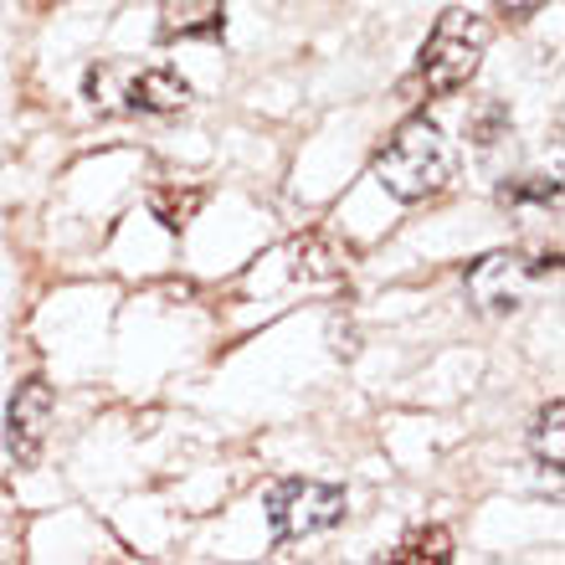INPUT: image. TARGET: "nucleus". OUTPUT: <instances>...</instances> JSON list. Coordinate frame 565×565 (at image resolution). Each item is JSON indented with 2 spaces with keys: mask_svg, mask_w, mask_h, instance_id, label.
Segmentation results:
<instances>
[{
  "mask_svg": "<svg viewBox=\"0 0 565 565\" xmlns=\"http://www.w3.org/2000/svg\"><path fill=\"white\" fill-rule=\"evenodd\" d=\"M371 170H375V180L386 185V195L417 206V201L443 195L447 185L458 180V149H452V139H447L437 124L412 119L375 149Z\"/></svg>",
  "mask_w": 565,
  "mask_h": 565,
  "instance_id": "1",
  "label": "nucleus"
},
{
  "mask_svg": "<svg viewBox=\"0 0 565 565\" xmlns=\"http://www.w3.org/2000/svg\"><path fill=\"white\" fill-rule=\"evenodd\" d=\"M493 42V26L468 6H452V11L437 15L431 36L422 42V83H427L431 98H447V93L468 88L483 67V52Z\"/></svg>",
  "mask_w": 565,
  "mask_h": 565,
  "instance_id": "2",
  "label": "nucleus"
},
{
  "mask_svg": "<svg viewBox=\"0 0 565 565\" xmlns=\"http://www.w3.org/2000/svg\"><path fill=\"white\" fill-rule=\"evenodd\" d=\"M268 520L273 535L288 540H309L319 530H334L344 520V489L319 483V478H282L268 489Z\"/></svg>",
  "mask_w": 565,
  "mask_h": 565,
  "instance_id": "3",
  "label": "nucleus"
},
{
  "mask_svg": "<svg viewBox=\"0 0 565 565\" xmlns=\"http://www.w3.org/2000/svg\"><path fill=\"white\" fill-rule=\"evenodd\" d=\"M530 282H535V268L514 253H489L478 257L473 268H468V294L483 313H514L524 309V298H530Z\"/></svg>",
  "mask_w": 565,
  "mask_h": 565,
  "instance_id": "4",
  "label": "nucleus"
},
{
  "mask_svg": "<svg viewBox=\"0 0 565 565\" xmlns=\"http://www.w3.org/2000/svg\"><path fill=\"white\" fill-rule=\"evenodd\" d=\"M46 427H52V386L36 375L26 386H15L11 406H6V447H11V458L21 468H31V462L42 458Z\"/></svg>",
  "mask_w": 565,
  "mask_h": 565,
  "instance_id": "5",
  "label": "nucleus"
},
{
  "mask_svg": "<svg viewBox=\"0 0 565 565\" xmlns=\"http://www.w3.org/2000/svg\"><path fill=\"white\" fill-rule=\"evenodd\" d=\"M350 263H355V247L334 237L329 226H309V232H298L288 242V273L298 282H334L350 273Z\"/></svg>",
  "mask_w": 565,
  "mask_h": 565,
  "instance_id": "6",
  "label": "nucleus"
},
{
  "mask_svg": "<svg viewBox=\"0 0 565 565\" xmlns=\"http://www.w3.org/2000/svg\"><path fill=\"white\" fill-rule=\"evenodd\" d=\"M119 83H124L119 88L124 108H135V114H180V108L191 104V83L175 67H145V73L124 67Z\"/></svg>",
  "mask_w": 565,
  "mask_h": 565,
  "instance_id": "7",
  "label": "nucleus"
},
{
  "mask_svg": "<svg viewBox=\"0 0 565 565\" xmlns=\"http://www.w3.org/2000/svg\"><path fill=\"white\" fill-rule=\"evenodd\" d=\"M226 31L222 0H170L160 11V42H216Z\"/></svg>",
  "mask_w": 565,
  "mask_h": 565,
  "instance_id": "8",
  "label": "nucleus"
},
{
  "mask_svg": "<svg viewBox=\"0 0 565 565\" xmlns=\"http://www.w3.org/2000/svg\"><path fill=\"white\" fill-rule=\"evenodd\" d=\"M201 206H206V191H201V185H154V191H149V211H154V222H160L164 232H185V226L201 216Z\"/></svg>",
  "mask_w": 565,
  "mask_h": 565,
  "instance_id": "9",
  "label": "nucleus"
},
{
  "mask_svg": "<svg viewBox=\"0 0 565 565\" xmlns=\"http://www.w3.org/2000/svg\"><path fill=\"white\" fill-rule=\"evenodd\" d=\"M396 565H447L452 561V535L443 524H427V530H412V535L391 551Z\"/></svg>",
  "mask_w": 565,
  "mask_h": 565,
  "instance_id": "10",
  "label": "nucleus"
},
{
  "mask_svg": "<svg viewBox=\"0 0 565 565\" xmlns=\"http://www.w3.org/2000/svg\"><path fill=\"white\" fill-rule=\"evenodd\" d=\"M565 402H551L545 412H540V422H535V437H530V447H535V458L540 462H551V468H561L565 462Z\"/></svg>",
  "mask_w": 565,
  "mask_h": 565,
  "instance_id": "11",
  "label": "nucleus"
},
{
  "mask_svg": "<svg viewBox=\"0 0 565 565\" xmlns=\"http://www.w3.org/2000/svg\"><path fill=\"white\" fill-rule=\"evenodd\" d=\"M499 201H504V206H514V201L555 206V201H561V185H555L551 175H520V180H509V185H499Z\"/></svg>",
  "mask_w": 565,
  "mask_h": 565,
  "instance_id": "12",
  "label": "nucleus"
},
{
  "mask_svg": "<svg viewBox=\"0 0 565 565\" xmlns=\"http://www.w3.org/2000/svg\"><path fill=\"white\" fill-rule=\"evenodd\" d=\"M504 129H509V114H504V104H493V98L478 108V114H468V135H473L478 149H489L493 139L504 135Z\"/></svg>",
  "mask_w": 565,
  "mask_h": 565,
  "instance_id": "13",
  "label": "nucleus"
},
{
  "mask_svg": "<svg viewBox=\"0 0 565 565\" xmlns=\"http://www.w3.org/2000/svg\"><path fill=\"white\" fill-rule=\"evenodd\" d=\"M493 6H499L504 15H530V11H540L545 0H493Z\"/></svg>",
  "mask_w": 565,
  "mask_h": 565,
  "instance_id": "14",
  "label": "nucleus"
}]
</instances>
